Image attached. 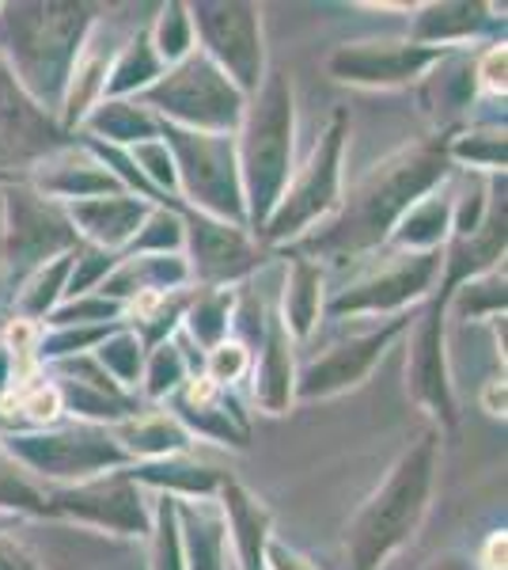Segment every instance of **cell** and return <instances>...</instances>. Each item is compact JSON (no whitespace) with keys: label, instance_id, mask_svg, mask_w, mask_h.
<instances>
[{"label":"cell","instance_id":"cell-1","mask_svg":"<svg viewBox=\"0 0 508 570\" xmlns=\"http://www.w3.org/2000/svg\"><path fill=\"white\" fill-rule=\"evenodd\" d=\"M448 160L451 156L445 141H421L414 149H402L399 156L384 160L349 195L346 209L322 233L303 240V252L346 259V255H360L387 240L395 233V225L445 179Z\"/></svg>","mask_w":508,"mask_h":570},{"label":"cell","instance_id":"cell-2","mask_svg":"<svg viewBox=\"0 0 508 570\" xmlns=\"http://www.w3.org/2000/svg\"><path fill=\"white\" fill-rule=\"evenodd\" d=\"M0 61L46 115L61 107L72 66L91 27L88 4H8L0 8Z\"/></svg>","mask_w":508,"mask_h":570},{"label":"cell","instance_id":"cell-3","mask_svg":"<svg viewBox=\"0 0 508 570\" xmlns=\"http://www.w3.org/2000/svg\"><path fill=\"white\" fill-rule=\"evenodd\" d=\"M243 141H239V187L255 228L270 220L292 171V88L281 72L258 85L255 104L243 110Z\"/></svg>","mask_w":508,"mask_h":570},{"label":"cell","instance_id":"cell-4","mask_svg":"<svg viewBox=\"0 0 508 570\" xmlns=\"http://www.w3.org/2000/svg\"><path fill=\"white\" fill-rule=\"evenodd\" d=\"M432 475H437V438L425 434L402 461L391 468L387 483L365 502L349 529V559L353 570H380L384 559L418 529L429 505Z\"/></svg>","mask_w":508,"mask_h":570},{"label":"cell","instance_id":"cell-5","mask_svg":"<svg viewBox=\"0 0 508 570\" xmlns=\"http://www.w3.org/2000/svg\"><path fill=\"white\" fill-rule=\"evenodd\" d=\"M145 104L168 115V126L198 134H232L243 122V91L225 77L206 53H187L145 91Z\"/></svg>","mask_w":508,"mask_h":570},{"label":"cell","instance_id":"cell-6","mask_svg":"<svg viewBox=\"0 0 508 570\" xmlns=\"http://www.w3.org/2000/svg\"><path fill=\"white\" fill-rule=\"evenodd\" d=\"M160 141L168 145L175 164V183H182L198 214L239 225L247 220L243 187H239L236 141L228 134H198L179 126H160Z\"/></svg>","mask_w":508,"mask_h":570},{"label":"cell","instance_id":"cell-7","mask_svg":"<svg viewBox=\"0 0 508 570\" xmlns=\"http://www.w3.org/2000/svg\"><path fill=\"white\" fill-rule=\"evenodd\" d=\"M341 149H346V115L338 110L335 122L327 126V134L319 137L308 168L300 171L292 187H285L281 202H277L270 220L262 225L266 240H289V236H300L311 220L335 209L338 183H341Z\"/></svg>","mask_w":508,"mask_h":570},{"label":"cell","instance_id":"cell-8","mask_svg":"<svg viewBox=\"0 0 508 570\" xmlns=\"http://www.w3.org/2000/svg\"><path fill=\"white\" fill-rule=\"evenodd\" d=\"M190 27L206 42V58L243 91L262 85V31L255 4H193Z\"/></svg>","mask_w":508,"mask_h":570},{"label":"cell","instance_id":"cell-9","mask_svg":"<svg viewBox=\"0 0 508 570\" xmlns=\"http://www.w3.org/2000/svg\"><path fill=\"white\" fill-rule=\"evenodd\" d=\"M8 236H4V263L20 278L27 271H39L46 259L69 255L77 244V228L58 202L42 198L39 190L8 187Z\"/></svg>","mask_w":508,"mask_h":570},{"label":"cell","instance_id":"cell-10","mask_svg":"<svg viewBox=\"0 0 508 570\" xmlns=\"http://www.w3.org/2000/svg\"><path fill=\"white\" fill-rule=\"evenodd\" d=\"M8 456L31 464L42 475H53V480H80V475L129 461V453L114 438L91 426L53 430V434H16L8 438Z\"/></svg>","mask_w":508,"mask_h":570},{"label":"cell","instance_id":"cell-11","mask_svg":"<svg viewBox=\"0 0 508 570\" xmlns=\"http://www.w3.org/2000/svg\"><path fill=\"white\" fill-rule=\"evenodd\" d=\"M64 134L46 110L20 88V80L0 61V176L34 168L50 153L64 149Z\"/></svg>","mask_w":508,"mask_h":570},{"label":"cell","instance_id":"cell-12","mask_svg":"<svg viewBox=\"0 0 508 570\" xmlns=\"http://www.w3.org/2000/svg\"><path fill=\"white\" fill-rule=\"evenodd\" d=\"M448 50L440 46H418V42H353L335 50V58L327 61L330 72L338 80H349V85H406L418 72L429 66H437Z\"/></svg>","mask_w":508,"mask_h":570},{"label":"cell","instance_id":"cell-13","mask_svg":"<svg viewBox=\"0 0 508 570\" xmlns=\"http://www.w3.org/2000/svg\"><path fill=\"white\" fill-rule=\"evenodd\" d=\"M437 266H440L437 252H406L402 259L384 266L380 274L365 278L353 289L338 293L330 301V316H346V312H391L410 305L437 278Z\"/></svg>","mask_w":508,"mask_h":570},{"label":"cell","instance_id":"cell-14","mask_svg":"<svg viewBox=\"0 0 508 570\" xmlns=\"http://www.w3.org/2000/svg\"><path fill=\"white\" fill-rule=\"evenodd\" d=\"M182 240H190L193 252L190 274L198 271V278L206 282L239 278V274H247L258 263L255 247L247 244V236L236 225L206 214H187V220H182Z\"/></svg>","mask_w":508,"mask_h":570},{"label":"cell","instance_id":"cell-15","mask_svg":"<svg viewBox=\"0 0 508 570\" xmlns=\"http://www.w3.org/2000/svg\"><path fill=\"white\" fill-rule=\"evenodd\" d=\"M402 327H406V320H395V324H387L380 331H368V335H357V338H349V343H338L327 357H319V362H311L308 370H303L297 392L303 400H316V395H330V392H341V389H349V384H357L360 376L376 365L384 346L391 343L395 335H402Z\"/></svg>","mask_w":508,"mask_h":570},{"label":"cell","instance_id":"cell-16","mask_svg":"<svg viewBox=\"0 0 508 570\" xmlns=\"http://www.w3.org/2000/svg\"><path fill=\"white\" fill-rule=\"evenodd\" d=\"M80 513V518L96 521V525H110L118 532H141L145 529V505L141 491L129 475H114V480H96L77 491H61L46 499V510Z\"/></svg>","mask_w":508,"mask_h":570},{"label":"cell","instance_id":"cell-17","mask_svg":"<svg viewBox=\"0 0 508 570\" xmlns=\"http://www.w3.org/2000/svg\"><path fill=\"white\" fill-rule=\"evenodd\" d=\"M64 214H69L77 236L84 233L96 247L114 252V247L129 244L141 233L145 217H149V206H145V198H133V195H110V198L103 195V198L72 202Z\"/></svg>","mask_w":508,"mask_h":570},{"label":"cell","instance_id":"cell-18","mask_svg":"<svg viewBox=\"0 0 508 570\" xmlns=\"http://www.w3.org/2000/svg\"><path fill=\"white\" fill-rule=\"evenodd\" d=\"M34 183H39L42 198H72V202L103 198L107 190L118 187V179L110 176L103 160L69 149V145L34 164Z\"/></svg>","mask_w":508,"mask_h":570},{"label":"cell","instance_id":"cell-19","mask_svg":"<svg viewBox=\"0 0 508 570\" xmlns=\"http://www.w3.org/2000/svg\"><path fill=\"white\" fill-rule=\"evenodd\" d=\"M190 282V263L182 255H133L103 282V297H141V293H171Z\"/></svg>","mask_w":508,"mask_h":570},{"label":"cell","instance_id":"cell-20","mask_svg":"<svg viewBox=\"0 0 508 570\" xmlns=\"http://www.w3.org/2000/svg\"><path fill=\"white\" fill-rule=\"evenodd\" d=\"M255 400L273 415H281L292 400V346L289 331L277 316H270L262 335V357H258L255 370Z\"/></svg>","mask_w":508,"mask_h":570},{"label":"cell","instance_id":"cell-21","mask_svg":"<svg viewBox=\"0 0 508 570\" xmlns=\"http://www.w3.org/2000/svg\"><path fill=\"white\" fill-rule=\"evenodd\" d=\"M182 518V540H187L190 570H225V513L201 502H182L175 510Z\"/></svg>","mask_w":508,"mask_h":570},{"label":"cell","instance_id":"cell-22","mask_svg":"<svg viewBox=\"0 0 508 570\" xmlns=\"http://www.w3.org/2000/svg\"><path fill=\"white\" fill-rule=\"evenodd\" d=\"M225 513H228V525L236 529L232 537L239 544L243 567L262 570L266 567V540H270V513H266L262 505L236 483L225 487Z\"/></svg>","mask_w":508,"mask_h":570},{"label":"cell","instance_id":"cell-23","mask_svg":"<svg viewBox=\"0 0 508 570\" xmlns=\"http://www.w3.org/2000/svg\"><path fill=\"white\" fill-rule=\"evenodd\" d=\"M486 4H432L425 8L414 23V42L418 46H437L445 50V42L470 39L475 31H482L489 23Z\"/></svg>","mask_w":508,"mask_h":570},{"label":"cell","instance_id":"cell-24","mask_svg":"<svg viewBox=\"0 0 508 570\" xmlns=\"http://www.w3.org/2000/svg\"><path fill=\"white\" fill-rule=\"evenodd\" d=\"M319 285L322 271L311 259H297L289 271V285H285V331H292L297 338L311 335V324L319 316Z\"/></svg>","mask_w":508,"mask_h":570},{"label":"cell","instance_id":"cell-25","mask_svg":"<svg viewBox=\"0 0 508 570\" xmlns=\"http://www.w3.org/2000/svg\"><path fill=\"white\" fill-rule=\"evenodd\" d=\"M88 130H96L99 137H110V141H156L160 137V122L149 115L145 107L133 104H118V99H107L88 115Z\"/></svg>","mask_w":508,"mask_h":570},{"label":"cell","instance_id":"cell-26","mask_svg":"<svg viewBox=\"0 0 508 570\" xmlns=\"http://www.w3.org/2000/svg\"><path fill=\"white\" fill-rule=\"evenodd\" d=\"M451 202L448 198H421L418 206L395 225L391 240L406 247V252H437V244L445 240Z\"/></svg>","mask_w":508,"mask_h":570},{"label":"cell","instance_id":"cell-27","mask_svg":"<svg viewBox=\"0 0 508 570\" xmlns=\"http://www.w3.org/2000/svg\"><path fill=\"white\" fill-rule=\"evenodd\" d=\"M152 77H160V58H156L149 35H137V39L129 42L122 53H118L114 69L107 72L103 96H110V99H114V96H126V91L145 88Z\"/></svg>","mask_w":508,"mask_h":570},{"label":"cell","instance_id":"cell-28","mask_svg":"<svg viewBox=\"0 0 508 570\" xmlns=\"http://www.w3.org/2000/svg\"><path fill=\"white\" fill-rule=\"evenodd\" d=\"M228 320H232V293H228V289H209L190 305L187 324H190V335L198 338L201 346H209V351H212L217 343H225Z\"/></svg>","mask_w":508,"mask_h":570},{"label":"cell","instance_id":"cell-29","mask_svg":"<svg viewBox=\"0 0 508 570\" xmlns=\"http://www.w3.org/2000/svg\"><path fill=\"white\" fill-rule=\"evenodd\" d=\"M77 252V247H72ZM72 252L69 255H58L50 266H39V274L31 278V289L20 297V320H34V316H46L53 305H58L64 282H69V271H72Z\"/></svg>","mask_w":508,"mask_h":570},{"label":"cell","instance_id":"cell-30","mask_svg":"<svg viewBox=\"0 0 508 570\" xmlns=\"http://www.w3.org/2000/svg\"><path fill=\"white\" fill-rule=\"evenodd\" d=\"M126 438V453H145V456H168L175 449L187 445V430L179 422H168V419H145L137 426L122 430Z\"/></svg>","mask_w":508,"mask_h":570},{"label":"cell","instance_id":"cell-31","mask_svg":"<svg viewBox=\"0 0 508 570\" xmlns=\"http://www.w3.org/2000/svg\"><path fill=\"white\" fill-rule=\"evenodd\" d=\"M152 50L160 61H175L179 66L182 58L190 53L193 46V27H190V12L182 4H168L160 16V23H156V35H149Z\"/></svg>","mask_w":508,"mask_h":570},{"label":"cell","instance_id":"cell-32","mask_svg":"<svg viewBox=\"0 0 508 570\" xmlns=\"http://www.w3.org/2000/svg\"><path fill=\"white\" fill-rule=\"evenodd\" d=\"M96 362L103 365L107 376L118 384V389H122V384H137V376H141V338L126 335V331L107 335L96 354Z\"/></svg>","mask_w":508,"mask_h":570},{"label":"cell","instance_id":"cell-33","mask_svg":"<svg viewBox=\"0 0 508 570\" xmlns=\"http://www.w3.org/2000/svg\"><path fill=\"white\" fill-rule=\"evenodd\" d=\"M182 381H187V354L179 351V343H160L149 354V370H145V392H149L152 400H160V395H168V392L179 389Z\"/></svg>","mask_w":508,"mask_h":570},{"label":"cell","instance_id":"cell-34","mask_svg":"<svg viewBox=\"0 0 508 570\" xmlns=\"http://www.w3.org/2000/svg\"><path fill=\"white\" fill-rule=\"evenodd\" d=\"M182 247V220L168 214V209H149L141 233L133 236V252L145 255H168Z\"/></svg>","mask_w":508,"mask_h":570},{"label":"cell","instance_id":"cell-35","mask_svg":"<svg viewBox=\"0 0 508 570\" xmlns=\"http://www.w3.org/2000/svg\"><path fill=\"white\" fill-rule=\"evenodd\" d=\"M0 505H16V510H46V499L20 472V464L8 456V449H0Z\"/></svg>","mask_w":508,"mask_h":570},{"label":"cell","instance_id":"cell-36","mask_svg":"<svg viewBox=\"0 0 508 570\" xmlns=\"http://www.w3.org/2000/svg\"><path fill=\"white\" fill-rule=\"evenodd\" d=\"M129 480H149V483H168V487H182V491H212L220 480L206 468H187V464H149L141 472H133Z\"/></svg>","mask_w":508,"mask_h":570},{"label":"cell","instance_id":"cell-37","mask_svg":"<svg viewBox=\"0 0 508 570\" xmlns=\"http://www.w3.org/2000/svg\"><path fill=\"white\" fill-rule=\"evenodd\" d=\"M107 271H110V252H103V247H77L72 252V278L64 282V293L69 297H84L99 278H107Z\"/></svg>","mask_w":508,"mask_h":570},{"label":"cell","instance_id":"cell-38","mask_svg":"<svg viewBox=\"0 0 508 570\" xmlns=\"http://www.w3.org/2000/svg\"><path fill=\"white\" fill-rule=\"evenodd\" d=\"M448 156L470 160L478 168H501L505 164V134H467L456 145H448Z\"/></svg>","mask_w":508,"mask_h":570},{"label":"cell","instance_id":"cell-39","mask_svg":"<svg viewBox=\"0 0 508 570\" xmlns=\"http://www.w3.org/2000/svg\"><path fill=\"white\" fill-rule=\"evenodd\" d=\"M133 160L141 164V176H149V187L152 190H171L175 187V164H171V153L168 145L156 137V141H141L133 145Z\"/></svg>","mask_w":508,"mask_h":570},{"label":"cell","instance_id":"cell-40","mask_svg":"<svg viewBox=\"0 0 508 570\" xmlns=\"http://www.w3.org/2000/svg\"><path fill=\"white\" fill-rule=\"evenodd\" d=\"M156 570H182V544H179V525H175V499H160V518H156Z\"/></svg>","mask_w":508,"mask_h":570},{"label":"cell","instance_id":"cell-41","mask_svg":"<svg viewBox=\"0 0 508 570\" xmlns=\"http://www.w3.org/2000/svg\"><path fill=\"white\" fill-rule=\"evenodd\" d=\"M122 312V305L118 301H84V297H77L72 305H64V308H58L53 312V324L58 327H77V324H110V320Z\"/></svg>","mask_w":508,"mask_h":570},{"label":"cell","instance_id":"cell-42","mask_svg":"<svg viewBox=\"0 0 508 570\" xmlns=\"http://www.w3.org/2000/svg\"><path fill=\"white\" fill-rule=\"evenodd\" d=\"M247 362H251V357H247V346L243 343H217L209 351V362H206V376L212 384H232L236 376H243L247 373Z\"/></svg>","mask_w":508,"mask_h":570},{"label":"cell","instance_id":"cell-43","mask_svg":"<svg viewBox=\"0 0 508 570\" xmlns=\"http://www.w3.org/2000/svg\"><path fill=\"white\" fill-rule=\"evenodd\" d=\"M16 407H20V415L31 422H53L61 411L58 384H34V389H23L16 395Z\"/></svg>","mask_w":508,"mask_h":570},{"label":"cell","instance_id":"cell-44","mask_svg":"<svg viewBox=\"0 0 508 570\" xmlns=\"http://www.w3.org/2000/svg\"><path fill=\"white\" fill-rule=\"evenodd\" d=\"M475 80H482L489 91H505V46H489L475 66Z\"/></svg>","mask_w":508,"mask_h":570},{"label":"cell","instance_id":"cell-45","mask_svg":"<svg viewBox=\"0 0 508 570\" xmlns=\"http://www.w3.org/2000/svg\"><path fill=\"white\" fill-rule=\"evenodd\" d=\"M266 563H270V570H311L308 559H300L297 551L281 544H266Z\"/></svg>","mask_w":508,"mask_h":570},{"label":"cell","instance_id":"cell-46","mask_svg":"<svg viewBox=\"0 0 508 570\" xmlns=\"http://www.w3.org/2000/svg\"><path fill=\"white\" fill-rule=\"evenodd\" d=\"M0 570H39V567H34L20 548L8 544V540L0 537Z\"/></svg>","mask_w":508,"mask_h":570},{"label":"cell","instance_id":"cell-47","mask_svg":"<svg viewBox=\"0 0 508 570\" xmlns=\"http://www.w3.org/2000/svg\"><path fill=\"white\" fill-rule=\"evenodd\" d=\"M486 570H505V532H494L486 540V556H482Z\"/></svg>","mask_w":508,"mask_h":570},{"label":"cell","instance_id":"cell-48","mask_svg":"<svg viewBox=\"0 0 508 570\" xmlns=\"http://www.w3.org/2000/svg\"><path fill=\"white\" fill-rule=\"evenodd\" d=\"M425 570H475L467 563V559H459V556H440V559H432Z\"/></svg>","mask_w":508,"mask_h":570},{"label":"cell","instance_id":"cell-49","mask_svg":"<svg viewBox=\"0 0 508 570\" xmlns=\"http://www.w3.org/2000/svg\"><path fill=\"white\" fill-rule=\"evenodd\" d=\"M0 381H4V354H0Z\"/></svg>","mask_w":508,"mask_h":570}]
</instances>
